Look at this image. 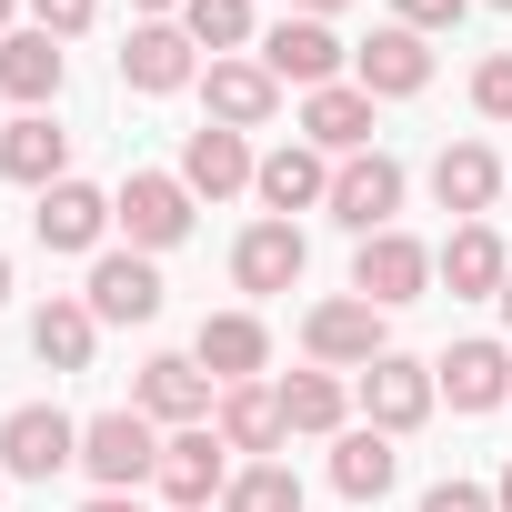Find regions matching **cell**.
I'll use <instances>...</instances> for the list:
<instances>
[{
  "label": "cell",
  "mask_w": 512,
  "mask_h": 512,
  "mask_svg": "<svg viewBox=\"0 0 512 512\" xmlns=\"http://www.w3.org/2000/svg\"><path fill=\"white\" fill-rule=\"evenodd\" d=\"M302 352H312L322 372H372L392 342H382V312H372L362 292H342V302H312V312H302Z\"/></svg>",
  "instance_id": "obj_5"
},
{
  "label": "cell",
  "mask_w": 512,
  "mask_h": 512,
  "mask_svg": "<svg viewBox=\"0 0 512 512\" xmlns=\"http://www.w3.org/2000/svg\"><path fill=\"white\" fill-rule=\"evenodd\" d=\"M302 272H312V241H302V221H272V211H262V221H251V231L231 241V282H241V292H292Z\"/></svg>",
  "instance_id": "obj_12"
},
{
  "label": "cell",
  "mask_w": 512,
  "mask_h": 512,
  "mask_svg": "<svg viewBox=\"0 0 512 512\" xmlns=\"http://www.w3.org/2000/svg\"><path fill=\"white\" fill-rule=\"evenodd\" d=\"M111 221L131 231V251H171V241H191V181L181 171H131L111 191Z\"/></svg>",
  "instance_id": "obj_4"
},
{
  "label": "cell",
  "mask_w": 512,
  "mask_h": 512,
  "mask_svg": "<svg viewBox=\"0 0 512 512\" xmlns=\"http://www.w3.org/2000/svg\"><path fill=\"white\" fill-rule=\"evenodd\" d=\"M11 11H21V0H0V31H11Z\"/></svg>",
  "instance_id": "obj_41"
},
{
  "label": "cell",
  "mask_w": 512,
  "mask_h": 512,
  "mask_svg": "<svg viewBox=\"0 0 512 512\" xmlns=\"http://www.w3.org/2000/svg\"><path fill=\"white\" fill-rule=\"evenodd\" d=\"M342 61H352V51L332 41V21H282V31H262V71L292 81V91H332Z\"/></svg>",
  "instance_id": "obj_13"
},
{
  "label": "cell",
  "mask_w": 512,
  "mask_h": 512,
  "mask_svg": "<svg viewBox=\"0 0 512 512\" xmlns=\"http://www.w3.org/2000/svg\"><path fill=\"white\" fill-rule=\"evenodd\" d=\"M482 11H512V0H482Z\"/></svg>",
  "instance_id": "obj_43"
},
{
  "label": "cell",
  "mask_w": 512,
  "mask_h": 512,
  "mask_svg": "<svg viewBox=\"0 0 512 512\" xmlns=\"http://www.w3.org/2000/svg\"><path fill=\"white\" fill-rule=\"evenodd\" d=\"M251 131H221V121H201L191 141H181V181H191V201H231V191H251Z\"/></svg>",
  "instance_id": "obj_16"
},
{
  "label": "cell",
  "mask_w": 512,
  "mask_h": 512,
  "mask_svg": "<svg viewBox=\"0 0 512 512\" xmlns=\"http://www.w3.org/2000/svg\"><path fill=\"white\" fill-rule=\"evenodd\" d=\"M191 362L231 392V382H251V372H262L272 362V332H262V312H211L201 332H191Z\"/></svg>",
  "instance_id": "obj_20"
},
{
  "label": "cell",
  "mask_w": 512,
  "mask_h": 512,
  "mask_svg": "<svg viewBox=\"0 0 512 512\" xmlns=\"http://www.w3.org/2000/svg\"><path fill=\"white\" fill-rule=\"evenodd\" d=\"M472 111H482V121H512V51H492V61L472 71Z\"/></svg>",
  "instance_id": "obj_32"
},
{
  "label": "cell",
  "mask_w": 512,
  "mask_h": 512,
  "mask_svg": "<svg viewBox=\"0 0 512 512\" xmlns=\"http://www.w3.org/2000/svg\"><path fill=\"white\" fill-rule=\"evenodd\" d=\"M302 141H312L322 161H352V151H372V91H362V81L302 91Z\"/></svg>",
  "instance_id": "obj_18"
},
{
  "label": "cell",
  "mask_w": 512,
  "mask_h": 512,
  "mask_svg": "<svg viewBox=\"0 0 512 512\" xmlns=\"http://www.w3.org/2000/svg\"><path fill=\"white\" fill-rule=\"evenodd\" d=\"M161 502L171 512H221V492H231V442L211 432V422H191V432H171L161 442Z\"/></svg>",
  "instance_id": "obj_3"
},
{
  "label": "cell",
  "mask_w": 512,
  "mask_h": 512,
  "mask_svg": "<svg viewBox=\"0 0 512 512\" xmlns=\"http://www.w3.org/2000/svg\"><path fill=\"white\" fill-rule=\"evenodd\" d=\"M91 322H151L161 312V272H151V251H101L91 282H81Z\"/></svg>",
  "instance_id": "obj_14"
},
{
  "label": "cell",
  "mask_w": 512,
  "mask_h": 512,
  "mask_svg": "<svg viewBox=\"0 0 512 512\" xmlns=\"http://www.w3.org/2000/svg\"><path fill=\"white\" fill-rule=\"evenodd\" d=\"M91 342H101V322H91V302H41L31 312V352H41V372H91Z\"/></svg>",
  "instance_id": "obj_26"
},
{
  "label": "cell",
  "mask_w": 512,
  "mask_h": 512,
  "mask_svg": "<svg viewBox=\"0 0 512 512\" xmlns=\"http://www.w3.org/2000/svg\"><path fill=\"white\" fill-rule=\"evenodd\" d=\"M352 402H362V422H372V432H392V442H402V432H422V422H432L442 382H432V362H412V352H382V362L352 382Z\"/></svg>",
  "instance_id": "obj_2"
},
{
  "label": "cell",
  "mask_w": 512,
  "mask_h": 512,
  "mask_svg": "<svg viewBox=\"0 0 512 512\" xmlns=\"http://www.w3.org/2000/svg\"><path fill=\"white\" fill-rule=\"evenodd\" d=\"M342 231H392V211H402V161L392 151H352V161H332V201H322Z\"/></svg>",
  "instance_id": "obj_8"
},
{
  "label": "cell",
  "mask_w": 512,
  "mask_h": 512,
  "mask_svg": "<svg viewBox=\"0 0 512 512\" xmlns=\"http://www.w3.org/2000/svg\"><path fill=\"white\" fill-rule=\"evenodd\" d=\"M432 282H442L452 302H502V282H512L502 231H492V221H452V241L432 251Z\"/></svg>",
  "instance_id": "obj_10"
},
{
  "label": "cell",
  "mask_w": 512,
  "mask_h": 512,
  "mask_svg": "<svg viewBox=\"0 0 512 512\" xmlns=\"http://www.w3.org/2000/svg\"><path fill=\"white\" fill-rule=\"evenodd\" d=\"M121 81H131L141 101H161V91L201 81V41H191L181 21H131V41H121Z\"/></svg>",
  "instance_id": "obj_11"
},
{
  "label": "cell",
  "mask_w": 512,
  "mask_h": 512,
  "mask_svg": "<svg viewBox=\"0 0 512 512\" xmlns=\"http://www.w3.org/2000/svg\"><path fill=\"white\" fill-rule=\"evenodd\" d=\"M432 191H442V211L482 221V211H492V191H502V161H492L482 141H452V151L432 161Z\"/></svg>",
  "instance_id": "obj_29"
},
{
  "label": "cell",
  "mask_w": 512,
  "mask_h": 512,
  "mask_svg": "<svg viewBox=\"0 0 512 512\" xmlns=\"http://www.w3.org/2000/svg\"><path fill=\"white\" fill-rule=\"evenodd\" d=\"M131 11H141V21H171V11H181V0H131Z\"/></svg>",
  "instance_id": "obj_37"
},
{
  "label": "cell",
  "mask_w": 512,
  "mask_h": 512,
  "mask_svg": "<svg viewBox=\"0 0 512 512\" xmlns=\"http://www.w3.org/2000/svg\"><path fill=\"white\" fill-rule=\"evenodd\" d=\"M81 512H141V502H131V492H91Z\"/></svg>",
  "instance_id": "obj_36"
},
{
  "label": "cell",
  "mask_w": 512,
  "mask_h": 512,
  "mask_svg": "<svg viewBox=\"0 0 512 512\" xmlns=\"http://www.w3.org/2000/svg\"><path fill=\"white\" fill-rule=\"evenodd\" d=\"M432 382H442L452 412H502V402H512V352H502V342H452V352L432 362Z\"/></svg>",
  "instance_id": "obj_19"
},
{
  "label": "cell",
  "mask_w": 512,
  "mask_h": 512,
  "mask_svg": "<svg viewBox=\"0 0 512 512\" xmlns=\"http://www.w3.org/2000/svg\"><path fill=\"white\" fill-rule=\"evenodd\" d=\"M21 11H31V31H51V41H81L101 0H21Z\"/></svg>",
  "instance_id": "obj_33"
},
{
  "label": "cell",
  "mask_w": 512,
  "mask_h": 512,
  "mask_svg": "<svg viewBox=\"0 0 512 512\" xmlns=\"http://www.w3.org/2000/svg\"><path fill=\"white\" fill-rule=\"evenodd\" d=\"M492 512H512V462H502V482H492Z\"/></svg>",
  "instance_id": "obj_38"
},
{
  "label": "cell",
  "mask_w": 512,
  "mask_h": 512,
  "mask_svg": "<svg viewBox=\"0 0 512 512\" xmlns=\"http://www.w3.org/2000/svg\"><path fill=\"white\" fill-rule=\"evenodd\" d=\"M221 512H302V472L292 462H241L231 492H221Z\"/></svg>",
  "instance_id": "obj_30"
},
{
  "label": "cell",
  "mask_w": 512,
  "mask_h": 512,
  "mask_svg": "<svg viewBox=\"0 0 512 512\" xmlns=\"http://www.w3.org/2000/svg\"><path fill=\"white\" fill-rule=\"evenodd\" d=\"M272 392H282V422H292V432H332V442H342V422H352V382H342V372L312 362V372H282Z\"/></svg>",
  "instance_id": "obj_27"
},
{
  "label": "cell",
  "mask_w": 512,
  "mask_h": 512,
  "mask_svg": "<svg viewBox=\"0 0 512 512\" xmlns=\"http://www.w3.org/2000/svg\"><path fill=\"white\" fill-rule=\"evenodd\" d=\"M211 432H221L241 462H272V452L292 442V422H282V392H262V382H231V392H221V412H211Z\"/></svg>",
  "instance_id": "obj_22"
},
{
  "label": "cell",
  "mask_w": 512,
  "mask_h": 512,
  "mask_svg": "<svg viewBox=\"0 0 512 512\" xmlns=\"http://www.w3.org/2000/svg\"><path fill=\"white\" fill-rule=\"evenodd\" d=\"M131 412H151L161 432H191V422H211V412H221V382H211L191 352H151V362H141V382H131Z\"/></svg>",
  "instance_id": "obj_6"
},
{
  "label": "cell",
  "mask_w": 512,
  "mask_h": 512,
  "mask_svg": "<svg viewBox=\"0 0 512 512\" xmlns=\"http://www.w3.org/2000/svg\"><path fill=\"white\" fill-rule=\"evenodd\" d=\"M201 101H211L221 131H262V121L282 111V81H272L262 61H211V71H201Z\"/></svg>",
  "instance_id": "obj_23"
},
{
  "label": "cell",
  "mask_w": 512,
  "mask_h": 512,
  "mask_svg": "<svg viewBox=\"0 0 512 512\" xmlns=\"http://www.w3.org/2000/svg\"><path fill=\"white\" fill-rule=\"evenodd\" d=\"M392 472H402L392 432H372V422H362V432H342V442H332V492H342V502H382V492H392Z\"/></svg>",
  "instance_id": "obj_28"
},
{
  "label": "cell",
  "mask_w": 512,
  "mask_h": 512,
  "mask_svg": "<svg viewBox=\"0 0 512 512\" xmlns=\"http://www.w3.org/2000/svg\"><path fill=\"white\" fill-rule=\"evenodd\" d=\"M352 81H362V91H372V101H412V91H422V81H432V41H422V31H402V21H392V31H372V41H362V51H352Z\"/></svg>",
  "instance_id": "obj_17"
},
{
  "label": "cell",
  "mask_w": 512,
  "mask_h": 512,
  "mask_svg": "<svg viewBox=\"0 0 512 512\" xmlns=\"http://www.w3.org/2000/svg\"><path fill=\"white\" fill-rule=\"evenodd\" d=\"M352 292H362L372 312H402V302H422V292H432V251H422L412 231H372V241L352 251Z\"/></svg>",
  "instance_id": "obj_9"
},
{
  "label": "cell",
  "mask_w": 512,
  "mask_h": 512,
  "mask_svg": "<svg viewBox=\"0 0 512 512\" xmlns=\"http://www.w3.org/2000/svg\"><path fill=\"white\" fill-rule=\"evenodd\" d=\"M462 11H472V0H402V31H422V41H432V31H452Z\"/></svg>",
  "instance_id": "obj_35"
},
{
  "label": "cell",
  "mask_w": 512,
  "mask_h": 512,
  "mask_svg": "<svg viewBox=\"0 0 512 512\" xmlns=\"http://www.w3.org/2000/svg\"><path fill=\"white\" fill-rule=\"evenodd\" d=\"M251 191H262V211H272V221H292V211H322V201H332V161H322L312 141H282V151H262Z\"/></svg>",
  "instance_id": "obj_15"
},
{
  "label": "cell",
  "mask_w": 512,
  "mask_h": 512,
  "mask_svg": "<svg viewBox=\"0 0 512 512\" xmlns=\"http://www.w3.org/2000/svg\"><path fill=\"white\" fill-rule=\"evenodd\" d=\"M0 302H11V251H0Z\"/></svg>",
  "instance_id": "obj_40"
},
{
  "label": "cell",
  "mask_w": 512,
  "mask_h": 512,
  "mask_svg": "<svg viewBox=\"0 0 512 512\" xmlns=\"http://www.w3.org/2000/svg\"><path fill=\"white\" fill-rule=\"evenodd\" d=\"M71 462H81V422H71V412L21 402L11 422H0V472H11V482H51V472H71Z\"/></svg>",
  "instance_id": "obj_7"
},
{
  "label": "cell",
  "mask_w": 512,
  "mask_h": 512,
  "mask_svg": "<svg viewBox=\"0 0 512 512\" xmlns=\"http://www.w3.org/2000/svg\"><path fill=\"white\" fill-rule=\"evenodd\" d=\"M0 171H11L21 191H51V181H71V131H61L51 111H21L11 131H0Z\"/></svg>",
  "instance_id": "obj_24"
},
{
  "label": "cell",
  "mask_w": 512,
  "mask_h": 512,
  "mask_svg": "<svg viewBox=\"0 0 512 512\" xmlns=\"http://www.w3.org/2000/svg\"><path fill=\"white\" fill-rule=\"evenodd\" d=\"M502 322H512V282H502Z\"/></svg>",
  "instance_id": "obj_42"
},
{
  "label": "cell",
  "mask_w": 512,
  "mask_h": 512,
  "mask_svg": "<svg viewBox=\"0 0 512 512\" xmlns=\"http://www.w3.org/2000/svg\"><path fill=\"white\" fill-rule=\"evenodd\" d=\"M181 31H191L211 61H241V41H251V0H181Z\"/></svg>",
  "instance_id": "obj_31"
},
{
  "label": "cell",
  "mask_w": 512,
  "mask_h": 512,
  "mask_svg": "<svg viewBox=\"0 0 512 512\" xmlns=\"http://www.w3.org/2000/svg\"><path fill=\"white\" fill-rule=\"evenodd\" d=\"M31 231H41V251H101V231H111V191H91V181H51L41 211H31Z\"/></svg>",
  "instance_id": "obj_21"
},
{
  "label": "cell",
  "mask_w": 512,
  "mask_h": 512,
  "mask_svg": "<svg viewBox=\"0 0 512 512\" xmlns=\"http://www.w3.org/2000/svg\"><path fill=\"white\" fill-rule=\"evenodd\" d=\"M412 512H492V492H482V482H432Z\"/></svg>",
  "instance_id": "obj_34"
},
{
  "label": "cell",
  "mask_w": 512,
  "mask_h": 512,
  "mask_svg": "<svg viewBox=\"0 0 512 512\" xmlns=\"http://www.w3.org/2000/svg\"><path fill=\"white\" fill-rule=\"evenodd\" d=\"M81 472H91L101 492H141V482L161 472V422H151V412H91V422H81Z\"/></svg>",
  "instance_id": "obj_1"
},
{
  "label": "cell",
  "mask_w": 512,
  "mask_h": 512,
  "mask_svg": "<svg viewBox=\"0 0 512 512\" xmlns=\"http://www.w3.org/2000/svg\"><path fill=\"white\" fill-rule=\"evenodd\" d=\"M332 11H342V0H302V21H332Z\"/></svg>",
  "instance_id": "obj_39"
},
{
  "label": "cell",
  "mask_w": 512,
  "mask_h": 512,
  "mask_svg": "<svg viewBox=\"0 0 512 512\" xmlns=\"http://www.w3.org/2000/svg\"><path fill=\"white\" fill-rule=\"evenodd\" d=\"M61 81H71V61H61L51 31H11V41H0V91H11L21 111H51Z\"/></svg>",
  "instance_id": "obj_25"
},
{
  "label": "cell",
  "mask_w": 512,
  "mask_h": 512,
  "mask_svg": "<svg viewBox=\"0 0 512 512\" xmlns=\"http://www.w3.org/2000/svg\"><path fill=\"white\" fill-rule=\"evenodd\" d=\"M0 482H11V472H0Z\"/></svg>",
  "instance_id": "obj_44"
}]
</instances>
